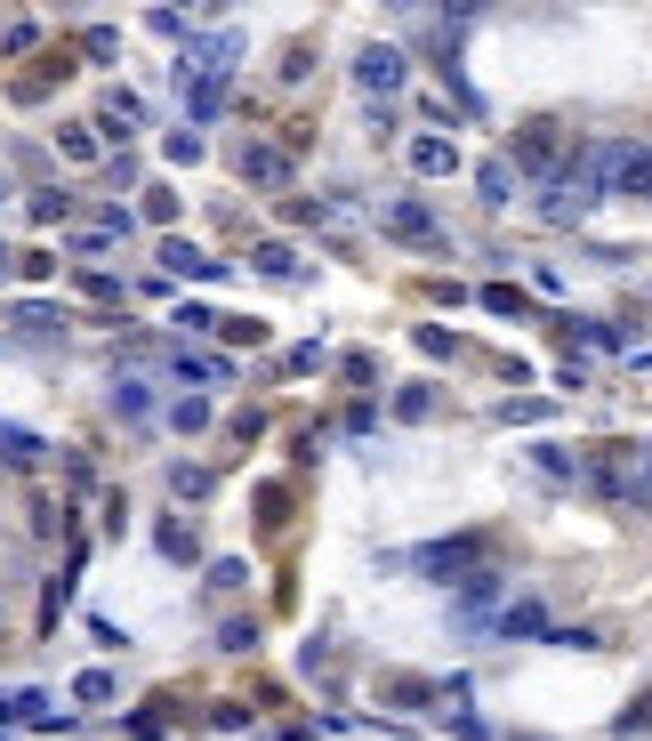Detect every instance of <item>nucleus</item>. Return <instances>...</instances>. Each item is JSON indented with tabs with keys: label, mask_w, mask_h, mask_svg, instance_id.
<instances>
[{
	"label": "nucleus",
	"mask_w": 652,
	"mask_h": 741,
	"mask_svg": "<svg viewBox=\"0 0 652 741\" xmlns=\"http://www.w3.org/2000/svg\"><path fill=\"white\" fill-rule=\"evenodd\" d=\"M234 161H243V178H250V186H290V161L274 154V146H243Z\"/></svg>",
	"instance_id": "nucleus-5"
},
{
	"label": "nucleus",
	"mask_w": 652,
	"mask_h": 741,
	"mask_svg": "<svg viewBox=\"0 0 652 741\" xmlns=\"http://www.w3.org/2000/svg\"><path fill=\"white\" fill-rule=\"evenodd\" d=\"M524 161H547V154H556V138H547V129H524V146H516Z\"/></svg>",
	"instance_id": "nucleus-14"
},
{
	"label": "nucleus",
	"mask_w": 652,
	"mask_h": 741,
	"mask_svg": "<svg viewBox=\"0 0 652 741\" xmlns=\"http://www.w3.org/2000/svg\"><path fill=\"white\" fill-rule=\"evenodd\" d=\"M411 161H419V170H427V178H443V170H452V161H460V154H452V146H443V138H419V146H411Z\"/></svg>",
	"instance_id": "nucleus-8"
},
{
	"label": "nucleus",
	"mask_w": 652,
	"mask_h": 741,
	"mask_svg": "<svg viewBox=\"0 0 652 741\" xmlns=\"http://www.w3.org/2000/svg\"><path fill=\"white\" fill-rule=\"evenodd\" d=\"M0 275H9V250H0Z\"/></svg>",
	"instance_id": "nucleus-15"
},
{
	"label": "nucleus",
	"mask_w": 652,
	"mask_h": 741,
	"mask_svg": "<svg viewBox=\"0 0 652 741\" xmlns=\"http://www.w3.org/2000/svg\"><path fill=\"white\" fill-rule=\"evenodd\" d=\"M492 604H500V572L484 564V572H475V589L452 604V621H460V629H475V621H492Z\"/></svg>",
	"instance_id": "nucleus-4"
},
{
	"label": "nucleus",
	"mask_w": 652,
	"mask_h": 741,
	"mask_svg": "<svg viewBox=\"0 0 652 741\" xmlns=\"http://www.w3.org/2000/svg\"><path fill=\"white\" fill-rule=\"evenodd\" d=\"M0 452H9V460H41V435H24V427H0Z\"/></svg>",
	"instance_id": "nucleus-11"
},
{
	"label": "nucleus",
	"mask_w": 652,
	"mask_h": 741,
	"mask_svg": "<svg viewBox=\"0 0 652 741\" xmlns=\"http://www.w3.org/2000/svg\"><path fill=\"white\" fill-rule=\"evenodd\" d=\"M218 106H226V81H194V113L218 121Z\"/></svg>",
	"instance_id": "nucleus-12"
},
{
	"label": "nucleus",
	"mask_w": 652,
	"mask_h": 741,
	"mask_svg": "<svg viewBox=\"0 0 652 741\" xmlns=\"http://www.w3.org/2000/svg\"><path fill=\"white\" fill-rule=\"evenodd\" d=\"M73 693H81V701H113V678H106V669H89V678H81Z\"/></svg>",
	"instance_id": "nucleus-13"
},
{
	"label": "nucleus",
	"mask_w": 652,
	"mask_h": 741,
	"mask_svg": "<svg viewBox=\"0 0 652 741\" xmlns=\"http://www.w3.org/2000/svg\"><path fill=\"white\" fill-rule=\"evenodd\" d=\"M387 226L403 234V243H435V218L419 210V201H403V210H387Z\"/></svg>",
	"instance_id": "nucleus-6"
},
{
	"label": "nucleus",
	"mask_w": 652,
	"mask_h": 741,
	"mask_svg": "<svg viewBox=\"0 0 652 741\" xmlns=\"http://www.w3.org/2000/svg\"><path fill=\"white\" fill-rule=\"evenodd\" d=\"M484 556H492L484 532H452V541H427L411 564H419L427 581H467V572H484Z\"/></svg>",
	"instance_id": "nucleus-1"
},
{
	"label": "nucleus",
	"mask_w": 652,
	"mask_h": 741,
	"mask_svg": "<svg viewBox=\"0 0 652 741\" xmlns=\"http://www.w3.org/2000/svg\"><path fill=\"white\" fill-rule=\"evenodd\" d=\"M500 636H507V645H540V636H547V604L516 596V604L500 613Z\"/></svg>",
	"instance_id": "nucleus-3"
},
{
	"label": "nucleus",
	"mask_w": 652,
	"mask_h": 741,
	"mask_svg": "<svg viewBox=\"0 0 652 741\" xmlns=\"http://www.w3.org/2000/svg\"><path fill=\"white\" fill-rule=\"evenodd\" d=\"M178 379H201V387H218V379H234V370H226L218 355H178Z\"/></svg>",
	"instance_id": "nucleus-7"
},
{
	"label": "nucleus",
	"mask_w": 652,
	"mask_h": 741,
	"mask_svg": "<svg viewBox=\"0 0 652 741\" xmlns=\"http://www.w3.org/2000/svg\"><path fill=\"white\" fill-rule=\"evenodd\" d=\"M475 194H484V201H507V161H475Z\"/></svg>",
	"instance_id": "nucleus-9"
},
{
	"label": "nucleus",
	"mask_w": 652,
	"mask_h": 741,
	"mask_svg": "<svg viewBox=\"0 0 652 741\" xmlns=\"http://www.w3.org/2000/svg\"><path fill=\"white\" fill-rule=\"evenodd\" d=\"M169 266H178V275H218V258H201L194 243H169Z\"/></svg>",
	"instance_id": "nucleus-10"
},
{
	"label": "nucleus",
	"mask_w": 652,
	"mask_h": 741,
	"mask_svg": "<svg viewBox=\"0 0 652 741\" xmlns=\"http://www.w3.org/2000/svg\"><path fill=\"white\" fill-rule=\"evenodd\" d=\"M403 73H411L403 49H363V57H355V81H363V89H379V97H395V89H403Z\"/></svg>",
	"instance_id": "nucleus-2"
}]
</instances>
